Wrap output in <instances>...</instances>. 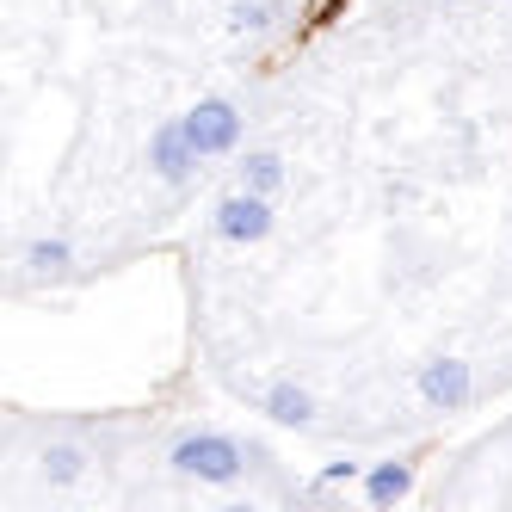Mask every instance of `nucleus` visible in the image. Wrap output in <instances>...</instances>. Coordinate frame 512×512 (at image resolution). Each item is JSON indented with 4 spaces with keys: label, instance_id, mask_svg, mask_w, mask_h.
Returning <instances> with one entry per match:
<instances>
[{
    "label": "nucleus",
    "instance_id": "7ed1b4c3",
    "mask_svg": "<svg viewBox=\"0 0 512 512\" xmlns=\"http://www.w3.org/2000/svg\"><path fill=\"white\" fill-rule=\"evenodd\" d=\"M149 161H155V173H161V179H173V186H186V179H192V167H198V142H192L186 118H173V124H161V130H155V142H149Z\"/></svg>",
    "mask_w": 512,
    "mask_h": 512
},
{
    "label": "nucleus",
    "instance_id": "f257e3e1",
    "mask_svg": "<svg viewBox=\"0 0 512 512\" xmlns=\"http://www.w3.org/2000/svg\"><path fill=\"white\" fill-rule=\"evenodd\" d=\"M241 445L223 432H192V438H179L173 445V469L179 475H198V482H235L241 475Z\"/></svg>",
    "mask_w": 512,
    "mask_h": 512
},
{
    "label": "nucleus",
    "instance_id": "0eeeda50",
    "mask_svg": "<svg viewBox=\"0 0 512 512\" xmlns=\"http://www.w3.org/2000/svg\"><path fill=\"white\" fill-rule=\"evenodd\" d=\"M266 414H272L278 426H303V420H309V395H303L297 383H272V389H266Z\"/></svg>",
    "mask_w": 512,
    "mask_h": 512
},
{
    "label": "nucleus",
    "instance_id": "39448f33",
    "mask_svg": "<svg viewBox=\"0 0 512 512\" xmlns=\"http://www.w3.org/2000/svg\"><path fill=\"white\" fill-rule=\"evenodd\" d=\"M420 395L432 401V408H463V401H469V364L432 358L426 371H420Z\"/></svg>",
    "mask_w": 512,
    "mask_h": 512
},
{
    "label": "nucleus",
    "instance_id": "1a4fd4ad",
    "mask_svg": "<svg viewBox=\"0 0 512 512\" xmlns=\"http://www.w3.org/2000/svg\"><path fill=\"white\" fill-rule=\"evenodd\" d=\"M44 475H50V482H75V475H81V451H68V445L44 451Z\"/></svg>",
    "mask_w": 512,
    "mask_h": 512
},
{
    "label": "nucleus",
    "instance_id": "f03ea898",
    "mask_svg": "<svg viewBox=\"0 0 512 512\" xmlns=\"http://www.w3.org/2000/svg\"><path fill=\"white\" fill-rule=\"evenodd\" d=\"M186 130H192V142H198V155H223V149H235L241 118H235L229 99H198L192 112H186Z\"/></svg>",
    "mask_w": 512,
    "mask_h": 512
},
{
    "label": "nucleus",
    "instance_id": "423d86ee",
    "mask_svg": "<svg viewBox=\"0 0 512 512\" xmlns=\"http://www.w3.org/2000/svg\"><path fill=\"white\" fill-rule=\"evenodd\" d=\"M408 488H414V469H408V463H377L371 475H364V494H371L377 506L408 500Z\"/></svg>",
    "mask_w": 512,
    "mask_h": 512
},
{
    "label": "nucleus",
    "instance_id": "9b49d317",
    "mask_svg": "<svg viewBox=\"0 0 512 512\" xmlns=\"http://www.w3.org/2000/svg\"><path fill=\"white\" fill-rule=\"evenodd\" d=\"M266 13H272V0H260V7H247V0H241V7H235V25H241V31H260Z\"/></svg>",
    "mask_w": 512,
    "mask_h": 512
},
{
    "label": "nucleus",
    "instance_id": "6e6552de",
    "mask_svg": "<svg viewBox=\"0 0 512 512\" xmlns=\"http://www.w3.org/2000/svg\"><path fill=\"white\" fill-rule=\"evenodd\" d=\"M241 186L260 192V198H272V192L284 186V161H278V155H247V161H241Z\"/></svg>",
    "mask_w": 512,
    "mask_h": 512
},
{
    "label": "nucleus",
    "instance_id": "9d476101",
    "mask_svg": "<svg viewBox=\"0 0 512 512\" xmlns=\"http://www.w3.org/2000/svg\"><path fill=\"white\" fill-rule=\"evenodd\" d=\"M31 266H38V272H62L68 266V241H38V247H31Z\"/></svg>",
    "mask_w": 512,
    "mask_h": 512
},
{
    "label": "nucleus",
    "instance_id": "f8f14e48",
    "mask_svg": "<svg viewBox=\"0 0 512 512\" xmlns=\"http://www.w3.org/2000/svg\"><path fill=\"white\" fill-rule=\"evenodd\" d=\"M352 475H358V463H327L321 482H352Z\"/></svg>",
    "mask_w": 512,
    "mask_h": 512
},
{
    "label": "nucleus",
    "instance_id": "20e7f679",
    "mask_svg": "<svg viewBox=\"0 0 512 512\" xmlns=\"http://www.w3.org/2000/svg\"><path fill=\"white\" fill-rule=\"evenodd\" d=\"M266 229H272V210H266L260 192H241V198H229L216 210V235L223 241H260Z\"/></svg>",
    "mask_w": 512,
    "mask_h": 512
}]
</instances>
